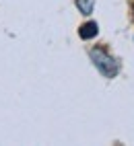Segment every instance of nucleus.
<instances>
[{
  "label": "nucleus",
  "instance_id": "1",
  "mask_svg": "<svg viewBox=\"0 0 134 146\" xmlns=\"http://www.w3.org/2000/svg\"><path fill=\"white\" fill-rule=\"evenodd\" d=\"M97 35V23H87L81 27V37L83 39H89V37H95Z\"/></svg>",
  "mask_w": 134,
  "mask_h": 146
}]
</instances>
